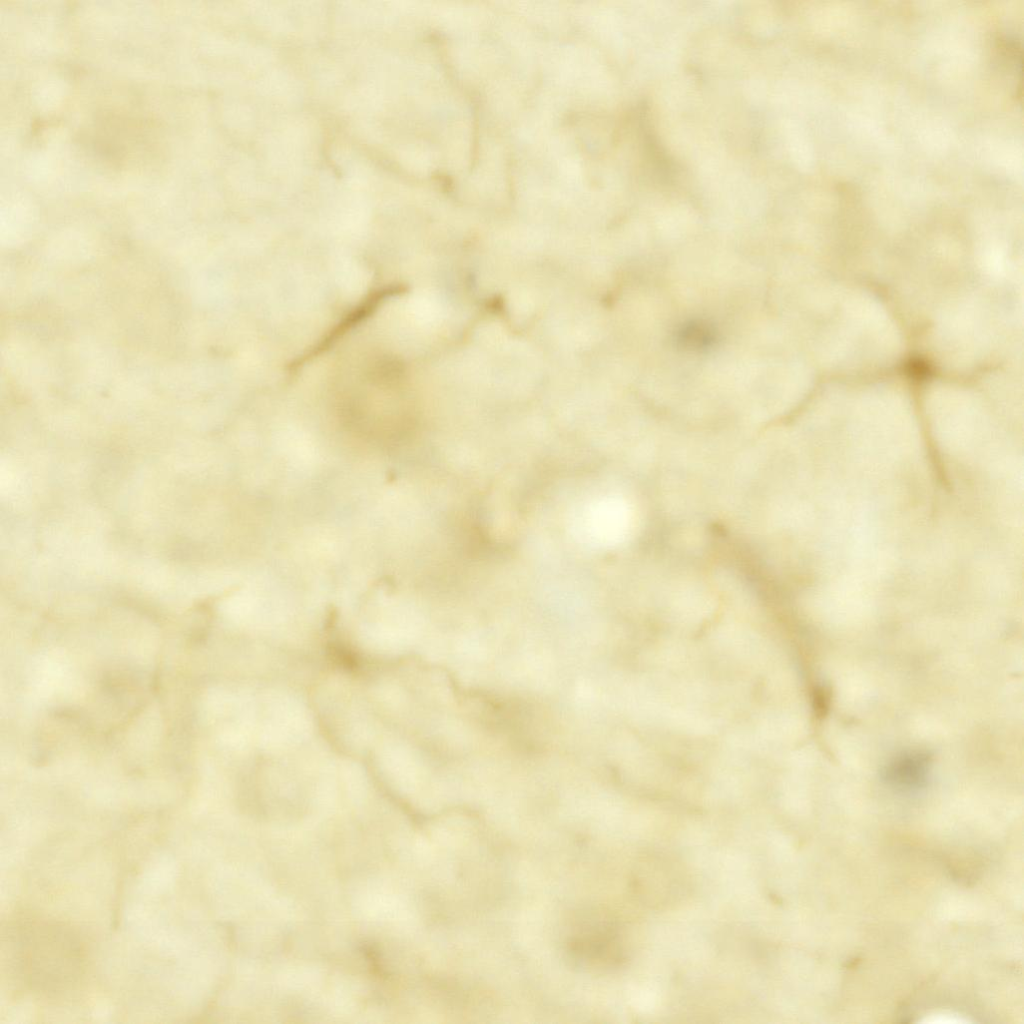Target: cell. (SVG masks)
<instances>
[{
	"label": "cell",
	"instance_id": "obj_7",
	"mask_svg": "<svg viewBox=\"0 0 1024 1024\" xmlns=\"http://www.w3.org/2000/svg\"><path fill=\"white\" fill-rule=\"evenodd\" d=\"M813 709L817 717H824L830 705V690L825 686H817L812 696Z\"/></svg>",
	"mask_w": 1024,
	"mask_h": 1024
},
{
	"label": "cell",
	"instance_id": "obj_6",
	"mask_svg": "<svg viewBox=\"0 0 1024 1024\" xmlns=\"http://www.w3.org/2000/svg\"><path fill=\"white\" fill-rule=\"evenodd\" d=\"M678 343L688 349H702L715 339L713 328L703 321H692L684 325L676 335Z\"/></svg>",
	"mask_w": 1024,
	"mask_h": 1024
},
{
	"label": "cell",
	"instance_id": "obj_2",
	"mask_svg": "<svg viewBox=\"0 0 1024 1024\" xmlns=\"http://www.w3.org/2000/svg\"><path fill=\"white\" fill-rule=\"evenodd\" d=\"M567 945L569 957L583 968H611L624 959L618 926L606 915H592L580 922Z\"/></svg>",
	"mask_w": 1024,
	"mask_h": 1024
},
{
	"label": "cell",
	"instance_id": "obj_5",
	"mask_svg": "<svg viewBox=\"0 0 1024 1024\" xmlns=\"http://www.w3.org/2000/svg\"><path fill=\"white\" fill-rule=\"evenodd\" d=\"M929 765L928 754L920 751L907 752L887 765L884 779L899 788H919L927 779Z\"/></svg>",
	"mask_w": 1024,
	"mask_h": 1024
},
{
	"label": "cell",
	"instance_id": "obj_1",
	"mask_svg": "<svg viewBox=\"0 0 1024 1024\" xmlns=\"http://www.w3.org/2000/svg\"><path fill=\"white\" fill-rule=\"evenodd\" d=\"M2 944L9 974L35 996L64 998L85 979V942L76 929L61 920L18 915L4 928Z\"/></svg>",
	"mask_w": 1024,
	"mask_h": 1024
},
{
	"label": "cell",
	"instance_id": "obj_4",
	"mask_svg": "<svg viewBox=\"0 0 1024 1024\" xmlns=\"http://www.w3.org/2000/svg\"><path fill=\"white\" fill-rule=\"evenodd\" d=\"M675 862L659 855L644 857L640 862V897L649 904L663 905L678 896L684 888V877Z\"/></svg>",
	"mask_w": 1024,
	"mask_h": 1024
},
{
	"label": "cell",
	"instance_id": "obj_3",
	"mask_svg": "<svg viewBox=\"0 0 1024 1024\" xmlns=\"http://www.w3.org/2000/svg\"><path fill=\"white\" fill-rule=\"evenodd\" d=\"M402 284H387L370 291L356 306L350 309L317 342L287 364L286 371L294 374L305 365L327 352L347 333L373 316L388 300L405 292Z\"/></svg>",
	"mask_w": 1024,
	"mask_h": 1024
}]
</instances>
